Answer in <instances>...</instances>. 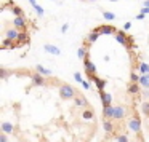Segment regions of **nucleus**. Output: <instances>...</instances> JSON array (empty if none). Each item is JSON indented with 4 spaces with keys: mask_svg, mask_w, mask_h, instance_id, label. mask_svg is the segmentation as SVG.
Instances as JSON below:
<instances>
[{
    "mask_svg": "<svg viewBox=\"0 0 149 142\" xmlns=\"http://www.w3.org/2000/svg\"><path fill=\"white\" fill-rule=\"evenodd\" d=\"M114 37H116V40L120 43V45H123L127 48V51H133V50L136 48V45H135V42H133V39L130 35H127L125 34V30H117L116 34H114Z\"/></svg>",
    "mask_w": 149,
    "mask_h": 142,
    "instance_id": "nucleus-1",
    "label": "nucleus"
},
{
    "mask_svg": "<svg viewBox=\"0 0 149 142\" xmlns=\"http://www.w3.org/2000/svg\"><path fill=\"white\" fill-rule=\"evenodd\" d=\"M77 90L74 86H71L69 83H59V97L64 101H71L75 97Z\"/></svg>",
    "mask_w": 149,
    "mask_h": 142,
    "instance_id": "nucleus-2",
    "label": "nucleus"
},
{
    "mask_svg": "<svg viewBox=\"0 0 149 142\" xmlns=\"http://www.w3.org/2000/svg\"><path fill=\"white\" fill-rule=\"evenodd\" d=\"M31 86H48V78L34 69L32 75H31Z\"/></svg>",
    "mask_w": 149,
    "mask_h": 142,
    "instance_id": "nucleus-3",
    "label": "nucleus"
},
{
    "mask_svg": "<svg viewBox=\"0 0 149 142\" xmlns=\"http://www.w3.org/2000/svg\"><path fill=\"white\" fill-rule=\"evenodd\" d=\"M127 125H128V129H132V131L135 132L139 139L143 137V134H141V121H139V118H138V115H136V113H135V116L128 118Z\"/></svg>",
    "mask_w": 149,
    "mask_h": 142,
    "instance_id": "nucleus-4",
    "label": "nucleus"
},
{
    "mask_svg": "<svg viewBox=\"0 0 149 142\" xmlns=\"http://www.w3.org/2000/svg\"><path fill=\"white\" fill-rule=\"evenodd\" d=\"M11 23H13V26L16 27L18 30H27V27H29V19H27L24 14L23 16H15Z\"/></svg>",
    "mask_w": 149,
    "mask_h": 142,
    "instance_id": "nucleus-5",
    "label": "nucleus"
},
{
    "mask_svg": "<svg viewBox=\"0 0 149 142\" xmlns=\"http://www.w3.org/2000/svg\"><path fill=\"white\" fill-rule=\"evenodd\" d=\"M127 115H128V110H127L123 105H116L114 107V120H116V121H122Z\"/></svg>",
    "mask_w": 149,
    "mask_h": 142,
    "instance_id": "nucleus-6",
    "label": "nucleus"
},
{
    "mask_svg": "<svg viewBox=\"0 0 149 142\" xmlns=\"http://www.w3.org/2000/svg\"><path fill=\"white\" fill-rule=\"evenodd\" d=\"M96 29L101 32V35H114V34L119 30L117 27L111 26V24H101V26H98Z\"/></svg>",
    "mask_w": 149,
    "mask_h": 142,
    "instance_id": "nucleus-7",
    "label": "nucleus"
},
{
    "mask_svg": "<svg viewBox=\"0 0 149 142\" xmlns=\"http://www.w3.org/2000/svg\"><path fill=\"white\" fill-rule=\"evenodd\" d=\"M141 85L139 83H135V81H128V85H127V93L132 94V96H139L141 94Z\"/></svg>",
    "mask_w": 149,
    "mask_h": 142,
    "instance_id": "nucleus-8",
    "label": "nucleus"
},
{
    "mask_svg": "<svg viewBox=\"0 0 149 142\" xmlns=\"http://www.w3.org/2000/svg\"><path fill=\"white\" fill-rule=\"evenodd\" d=\"M74 104H75V107H85V109H88V101H87V97L84 96V94L80 93V91H77V94H75V97L74 99Z\"/></svg>",
    "mask_w": 149,
    "mask_h": 142,
    "instance_id": "nucleus-9",
    "label": "nucleus"
},
{
    "mask_svg": "<svg viewBox=\"0 0 149 142\" xmlns=\"http://www.w3.org/2000/svg\"><path fill=\"white\" fill-rule=\"evenodd\" d=\"M29 42H31V35H29V32H27V30H19V35H18V39H16L18 46L29 45Z\"/></svg>",
    "mask_w": 149,
    "mask_h": 142,
    "instance_id": "nucleus-10",
    "label": "nucleus"
},
{
    "mask_svg": "<svg viewBox=\"0 0 149 142\" xmlns=\"http://www.w3.org/2000/svg\"><path fill=\"white\" fill-rule=\"evenodd\" d=\"M3 35L7 37V39H10V40H16V39H18V35H19V30H18L16 27H15L13 24H11V27H7V29H5Z\"/></svg>",
    "mask_w": 149,
    "mask_h": 142,
    "instance_id": "nucleus-11",
    "label": "nucleus"
},
{
    "mask_svg": "<svg viewBox=\"0 0 149 142\" xmlns=\"http://www.w3.org/2000/svg\"><path fill=\"white\" fill-rule=\"evenodd\" d=\"M98 94H100V99H101V104L104 105H111L112 104V96H111L109 93H106L104 90H100L98 91Z\"/></svg>",
    "mask_w": 149,
    "mask_h": 142,
    "instance_id": "nucleus-12",
    "label": "nucleus"
},
{
    "mask_svg": "<svg viewBox=\"0 0 149 142\" xmlns=\"http://www.w3.org/2000/svg\"><path fill=\"white\" fill-rule=\"evenodd\" d=\"M10 48H18V43H16V40H10V39H7L5 37L3 40H2V50H10Z\"/></svg>",
    "mask_w": 149,
    "mask_h": 142,
    "instance_id": "nucleus-13",
    "label": "nucleus"
},
{
    "mask_svg": "<svg viewBox=\"0 0 149 142\" xmlns=\"http://www.w3.org/2000/svg\"><path fill=\"white\" fill-rule=\"evenodd\" d=\"M133 69H136L139 74H149V64H146V62H143V61L133 64Z\"/></svg>",
    "mask_w": 149,
    "mask_h": 142,
    "instance_id": "nucleus-14",
    "label": "nucleus"
},
{
    "mask_svg": "<svg viewBox=\"0 0 149 142\" xmlns=\"http://www.w3.org/2000/svg\"><path fill=\"white\" fill-rule=\"evenodd\" d=\"M91 81L95 83V86H96V90H98V91H100V90H104V88H106V85H107V81L104 80V78L98 77V75H95Z\"/></svg>",
    "mask_w": 149,
    "mask_h": 142,
    "instance_id": "nucleus-15",
    "label": "nucleus"
},
{
    "mask_svg": "<svg viewBox=\"0 0 149 142\" xmlns=\"http://www.w3.org/2000/svg\"><path fill=\"white\" fill-rule=\"evenodd\" d=\"M43 50H45L47 53H50V54H55V56L61 54V50L55 45H50V43H45V45H43Z\"/></svg>",
    "mask_w": 149,
    "mask_h": 142,
    "instance_id": "nucleus-16",
    "label": "nucleus"
},
{
    "mask_svg": "<svg viewBox=\"0 0 149 142\" xmlns=\"http://www.w3.org/2000/svg\"><path fill=\"white\" fill-rule=\"evenodd\" d=\"M100 37H101V32H100V30H98V29H96V27H95V29H93V30H91V32H90V34H88V35H87V37H85V39H87V40H88V42H90V43H91V45H93V43H95V42H96V40H98V39H100Z\"/></svg>",
    "mask_w": 149,
    "mask_h": 142,
    "instance_id": "nucleus-17",
    "label": "nucleus"
},
{
    "mask_svg": "<svg viewBox=\"0 0 149 142\" xmlns=\"http://www.w3.org/2000/svg\"><path fill=\"white\" fill-rule=\"evenodd\" d=\"M103 118H112L114 120V105H104L103 107Z\"/></svg>",
    "mask_w": 149,
    "mask_h": 142,
    "instance_id": "nucleus-18",
    "label": "nucleus"
},
{
    "mask_svg": "<svg viewBox=\"0 0 149 142\" xmlns=\"http://www.w3.org/2000/svg\"><path fill=\"white\" fill-rule=\"evenodd\" d=\"M2 131L7 132V134H13V132H15V126L11 125V123L5 121V123H2Z\"/></svg>",
    "mask_w": 149,
    "mask_h": 142,
    "instance_id": "nucleus-19",
    "label": "nucleus"
},
{
    "mask_svg": "<svg viewBox=\"0 0 149 142\" xmlns=\"http://www.w3.org/2000/svg\"><path fill=\"white\" fill-rule=\"evenodd\" d=\"M10 11L15 14V16H23V14H24V10H23L21 7H18L16 3H13V5L10 7Z\"/></svg>",
    "mask_w": 149,
    "mask_h": 142,
    "instance_id": "nucleus-20",
    "label": "nucleus"
},
{
    "mask_svg": "<svg viewBox=\"0 0 149 142\" xmlns=\"http://www.w3.org/2000/svg\"><path fill=\"white\" fill-rule=\"evenodd\" d=\"M36 70H37V72H40L42 75H45V77H52V75H53L50 69L43 67V65H40V64H37V65H36Z\"/></svg>",
    "mask_w": 149,
    "mask_h": 142,
    "instance_id": "nucleus-21",
    "label": "nucleus"
},
{
    "mask_svg": "<svg viewBox=\"0 0 149 142\" xmlns=\"http://www.w3.org/2000/svg\"><path fill=\"white\" fill-rule=\"evenodd\" d=\"M139 85L143 88H146V90H149V74H143L139 77Z\"/></svg>",
    "mask_w": 149,
    "mask_h": 142,
    "instance_id": "nucleus-22",
    "label": "nucleus"
},
{
    "mask_svg": "<svg viewBox=\"0 0 149 142\" xmlns=\"http://www.w3.org/2000/svg\"><path fill=\"white\" fill-rule=\"evenodd\" d=\"M11 74H13V70H8V69H5L3 65L0 67V78H2V80H7Z\"/></svg>",
    "mask_w": 149,
    "mask_h": 142,
    "instance_id": "nucleus-23",
    "label": "nucleus"
},
{
    "mask_svg": "<svg viewBox=\"0 0 149 142\" xmlns=\"http://www.w3.org/2000/svg\"><path fill=\"white\" fill-rule=\"evenodd\" d=\"M114 139H116L117 142H130V141H128V136L123 134V132H119V134H116V136H114Z\"/></svg>",
    "mask_w": 149,
    "mask_h": 142,
    "instance_id": "nucleus-24",
    "label": "nucleus"
},
{
    "mask_svg": "<svg viewBox=\"0 0 149 142\" xmlns=\"http://www.w3.org/2000/svg\"><path fill=\"white\" fill-rule=\"evenodd\" d=\"M87 53H88V48H85V46H80V48L77 50V58H79V59H85Z\"/></svg>",
    "mask_w": 149,
    "mask_h": 142,
    "instance_id": "nucleus-25",
    "label": "nucleus"
},
{
    "mask_svg": "<svg viewBox=\"0 0 149 142\" xmlns=\"http://www.w3.org/2000/svg\"><path fill=\"white\" fill-rule=\"evenodd\" d=\"M141 112L144 113L146 116H149V101H144V102L141 104Z\"/></svg>",
    "mask_w": 149,
    "mask_h": 142,
    "instance_id": "nucleus-26",
    "label": "nucleus"
},
{
    "mask_svg": "<svg viewBox=\"0 0 149 142\" xmlns=\"http://www.w3.org/2000/svg\"><path fill=\"white\" fill-rule=\"evenodd\" d=\"M139 77H141V75H138L135 72V69H133L132 72H130V81H135V83H139Z\"/></svg>",
    "mask_w": 149,
    "mask_h": 142,
    "instance_id": "nucleus-27",
    "label": "nucleus"
},
{
    "mask_svg": "<svg viewBox=\"0 0 149 142\" xmlns=\"http://www.w3.org/2000/svg\"><path fill=\"white\" fill-rule=\"evenodd\" d=\"M103 18L106 21H114V19H116V14L111 13V11H103Z\"/></svg>",
    "mask_w": 149,
    "mask_h": 142,
    "instance_id": "nucleus-28",
    "label": "nucleus"
},
{
    "mask_svg": "<svg viewBox=\"0 0 149 142\" xmlns=\"http://www.w3.org/2000/svg\"><path fill=\"white\" fill-rule=\"evenodd\" d=\"M84 118H93V109H91V107H88L84 112Z\"/></svg>",
    "mask_w": 149,
    "mask_h": 142,
    "instance_id": "nucleus-29",
    "label": "nucleus"
},
{
    "mask_svg": "<svg viewBox=\"0 0 149 142\" xmlns=\"http://www.w3.org/2000/svg\"><path fill=\"white\" fill-rule=\"evenodd\" d=\"M34 10H36V11H37V14H39V18H43V8H42V7H40V5H39V3H37V5H36V7H34Z\"/></svg>",
    "mask_w": 149,
    "mask_h": 142,
    "instance_id": "nucleus-30",
    "label": "nucleus"
},
{
    "mask_svg": "<svg viewBox=\"0 0 149 142\" xmlns=\"http://www.w3.org/2000/svg\"><path fill=\"white\" fill-rule=\"evenodd\" d=\"M0 142H8V136H7V132L2 131V134H0Z\"/></svg>",
    "mask_w": 149,
    "mask_h": 142,
    "instance_id": "nucleus-31",
    "label": "nucleus"
},
{
    "mask_svg": "<svg viewBox=\"0 0 149 142\" xmlns=\"http://www.w3.org/2000/svg\"><path fill=\"white\" fill-rule=\"evenodd\" d=\"M74 78H75V81H79V83H82V81H84V78H82V75L79 74V72H75V74H74Z\"/></svg>",
    "mask_w": 149,
    "mask_h": 142,
    "instance_id": "nucleus-32",
    "label": "nucleus"
},
{
    "mask_svg": "<svg viewBox=\"0 0 149 142\" xmlns=\"http://www.w3.org/2000/svg\"><path fill=\"white\" fill-rule=\"evenodd\" d=\"M82 86H84L85 90H90V83H88V81H85V80L82 81Z\"/></svg>",
    "mask_w": 149,
    "mask_h": 142,
    "instance_id": "nucleus-33",
    "label": "nucleus"
},
{
    "mask_svg": "<svg viewBox=\"0 0 149 142\" xmlns=\"http://www.w3.org/2000/svg\"><path fill=\"white\" fill-rule=\"evenodd\" d=\"M144 16H146L144 13H138V14H136V19H138V21H141V19H144Z\"/></svg>",
    "mask_w": 149,
    "mask_h": 142,
    "instance_id": "nucleus-34",
    "label": "nucleus"
},
{
    "mask_svg": "<svg viewBox=\"0 0 149 142\" xmlns=\"http://www.w3.org/2000/svg\"><path fill=\"white\" fill-rule=\"evenodd\" d=\"M68 29H69V24H64V26L61 27V32L64 34V32H68Z\"/></svg>",
    "mask_w": 149,
    "mask_h": 142,
    "instance_id": "nucleus-35",
    "label": "nucleus"
},
{
    "mask_svg": "<svg viewBox=\"0 0 149 142\" xmlns=\"http://www.w3.org/2000/svg\"><path fill=\"white\" fill-rule=\"evenodd\" d=\"M130 27H132V23H125V24H123V30H128Z\"/></svg>",
    "mask_w": 149,
    "mask_h": 142,
    "instance_id": "nucleus-36",
    "label": "nucleus"
},
{
    "mask_svg": "<svg viewBox=\"0 0 149 142\" xmlns=\"http://www.w3.org/2000/svg\"><path fill=\"white\" fill-rule=\"evenodd\" d=\"M141 13H144V14H148V13H149V7H143V10H141Z\"/></svg>",
    "mask_w": 149,
    "mask_h": 142,
    "instance_id": "nucleus-37",
    "label": "nucleus"
},
{
    "mask_svg": "<svg viewBox=\"0 0 149 142\" xmlns=\"http://www.w3.org/2000/svg\"><path fill=\"white\" fill-rule=\"evenodd\" d=\"M29 3L32 5V7H36V5H37V0H29Z\"/></svg>",
    "mask_w": 149,
    "mask_h": 142,
    "instance_id": "nucleus-38",
    "label": "nucleus"
},
{
    "mask_svg": "<svg viewBox=\"0 0 149 142\" xmlns=\"http://www.w3.org/2000/svg\"><path fill=\"white\" fill-rule=\"evenodd\" d=\"M144 7H149V0H146V2H144Z\"/></svg>",
    "mask_w": 149,
    "mask_h": 142,
    "instance_id": "nucleus-39",
    "label": "nucleus"
},
{
    "mask_svg": "<svg viewBox=\"0 0 149 142\" xmlns=\"http://www.w3.org/2000/svg\"><path fill=\"white\" fill-rule=\"evenodd\" d=\"M109 2H117V0H109Z\"/></svg>",
    "mask_w": 149,
    "mask_h": 142,
    "instance_id": "nucleus-40",
    "label": "nucleus"
},
{
    "mask_svg": "<svg viewBox=\"0 0 149 142\" xmlns=\"http://www.w3.org/2000/svg\"><path fill=\"white\" fill-rule=\"evenodd\" d=\"M88 2H95V0H88Z\"/></svg>",
    "mask_w": 149,
    "mask_h": 142,
    "instance_id": "nucleus-41",
    "label": "nucleus"
},
{
    "mask_svg": "<svg viewBox=\"0 0 149 142\" xmlns=\"http://www.w3.org/2000/svg\"><path fill=\"white\" fill-rule=\"evenodd\" d=\"M42 142H47V141H45V139H43V141H42Z\"/></svg>",
    "mask_w": 149,
    "mask_h": 142,
    "instance_id": "nucleus-42",
    "label": "nucleus"
}]
</instances>
